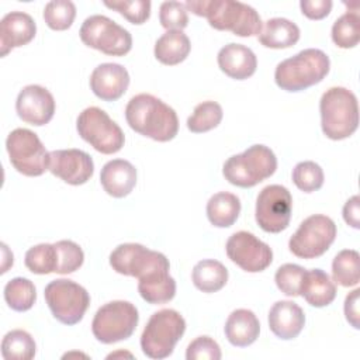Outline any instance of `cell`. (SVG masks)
<instances>
[{"mask_svg": "<svg viewBox=\"0 0 360 360\" xmlns=\"http://www.w3.org/2000/svg\"><path fill=\"white\" fill-rule=\"evenodd\" d=\"M184 7L205 17L218 31H231L238 37H253L262 31V18L249 4L235 0H187Z\"/></svg>", "mask_w": 360, "mask_h": 360, "instance_id": "1", "label": "cell"}, {"mask_svg": "<svg viewBox=\"0 0 360 360\" xmlns=\"http://www.w3.org/2000/svg\"><path fill=\"white\" fill-rule=\"evenodd\" d=\"M125 120L131 129L158 142L172 141L179 131L176 111L160 98L141 93L125 107Z\"/></svg>", "mask_w": 360, "mask_h": 360, "instance_id": "2", "label": "cell"}, {"mask_svg": "<svg viewBox=\"0 0 360 360\" xmlns=\"http://www.w3.org/2000/svg\"><path fill=\"white\" fill-rule=\"evenodd\" d=\"M329 56L316 48H308L281 60L274 70L276 84L285 91H301L319 82L329 73Z\"/></svg>", "mask_w": 360, "mask_h": 360, "instance_id": "3", "label": "cell"}, {"mask_svg": "<svg viewBox=\"0 0 360 360\" xmlns=\"http://www.w3.org/2000/svg\"><path fill=\"white\" fill-rule=\"evenodd\" d=\"M319 111L322 131L329 139H346L359 127L357 97L346 87L328 89L321 97Z\"/></svg>", "mask_w": 360, "mask_h": 360, "instance_id": "4", "label": "cell"}, {"mask_svg": "<svg viewBox=\"0 0 360 360\" xmlns=\"http://www.w3.org/2000/svg\"><path fill=\"white\" fill-rule=\"evenodd\" d=\"M277 158L266 145H252L245 152L231 156L222 167L224 177L233 186L249 188L274 174Z\"/></svg>", "mask_w": 360, "mask_h": 360, "instance_id": "5", "label": "cell"}, {"mask_svg": "<svg viewBox=\"0 0 360 360\" xmlns=\"http://www.w3.org/2000/svg\"><path fill=\"white\" fill-rule=\"evenodd\" d=\"M186 332L184 318L174 309H160L149 318L142 335L141 349L150 359L169 357Z\"/></svg>", "mask_w": 360, "mask_h": 360, "instance_id": "6", "label": "cell"}, {"mask_svg": "<svg viewBox=\"0 0 360 360\" xmlns=\"http://www.w3.org/2000/svg\"><path fill=\"white\" fill-rule=\"evenodd\" d=\"M139 321L138 309L129 301H110L100 307L91 322L94 338L105 345L132 336Z\"/></svg>", "mask_w": 360, "mask_h": 360, "instance_id": "7", "label": "cell"}, {"mask_svg": "<svg viewBox=\"0 0 360 360\" xmlns=\"http://www.w3.org/2000/svg\"><path fill=\"white\" fill-rule=\"evenodd\" d=\"M76 129L82 139L104 155L120 152L125 142L120 125L98 107L84 108L76 120Z\"/></svg>", "mask_w": 360, "mask_h": 360, "instance_id": "8", "label": "cell"}, {"mask_svg": "<svg viewBox=\"0 0 360 360\" xmlns=\"http://www.w3.org/2000/svg\"><path fill=\"white\" fill-rule=\"evenodd\" d=\"M6 149L13 167L24 176L38 177L49 169V152L31 129H13L6 139Z\"/></svg>", "mask_w": 360, "mask_h": 360, "instance_id": "9", "label": "cell"}, {"mask_svg": "<svg viewBox=\"0 0 360 360\" xmlns=\"http://www.w3.org/2000/svg\"><path fill=\"white\" fill-rule=\"evenodd\" d=\"M44 297L52 315L68 326L79 323L90 305L87 290L69 278H58L48 283Z\"/></svg>", "mask_w": 360, "mask_h": 360, "instance_id": "10", "label": "cell"}, {"mask_svg": "<svg viewBox=\"0 0 360 360\" xmlns=\"http://www.w3.org/2000/svg\"><path fill=\"white\" fill-rule=\"evenodd\" d=\"M79 35L86 46L111 56H124L132 48L129 31L101 14L87 17L80 27Z\"/></svg>", "mask_w": 360, "mask_h": 360, "instance_id": "11", "label": "cell"}, {"mask_svg": "<svg viewBox=\"0 0 360 360\" xmlns=\"http://www.w3.org/2000/svg\"><path fill=\"white\" fill-rule=\"evenodd\" d=\"M336 238V225L332 218L314 214L305 218L288 240L292 255L300 259H315L322 256Z\"/></svg>", "mask_w": 360, "mask_h": 360, "instance_id": "12", "label": "cell"}, {"mask_svg": "<svg viewBox=\"0 0 360 360\" xmlns=\"http://www.w3.org/2000/svg\"><path fill=\"white\" fill-rule=\"evenodd\" d=\"M110 266L122 276L138 280L156 271H169L167 257L156 250H150L141 243H121L110 255Z\"/></svg>", "mask_w": 360, "mask_h": 360, "instance_id": "13", "label": "cell"}, {"mask_svg": "<svg viewBox=\"0 0 360 360\" xmlns=\"http://www.w3.org/2000/svg\"><path fill=\"white\" fill-rule=\"evenodd\" d=\"M292 212V197L280 184L266 186L256 198L255 218L259 226L269 233H278L288 228Z\"/></svg>", "mask_w": 360, "mask_h": 360, "instance_id": "14", "label": "cell"}, {"mask_svg": "<svg viewBox=\"0 0 360 360\" xmlns=\"http://www.w3.org/2000/svg\"><path fill=\"white\" fill-rule=\"evenodd\" d=\"M226 256L242 270L259 273L273 262V250L267 243L246 231L235 232L225 245Z\"/></svg>", "mask_w": 360, "mask_h": 360, "instance_id": "15", "label": "cell"}, {"mask_svg": "<svg viewBox=\"0 0 360 360\" xmlns=\"http://www.w3.org/2000/svg\"><path fill=\"white\" fill-rule=\"evenodd\" d=\"M53 176L72 186H80L90 180L94 163L89 153L80 149H58L49 152V169Z\"/></svg>", "mask_w": 360, "mask_h": 360, "instance_id": "16", "label": "cell"}, {"mask_svg": "<svg viewBox=\"0 0 360 360\" xmlns=\"http://www.w3.org/2000/svg\"><path fill=\"white\" fill-rule=\"evenodd\" d=\"M15 110L24 122L41 127L52 120L55 100L48 89L39 84H28L18 93Z\"/></svg>", "mask_w": 360, "mask_h": 360, "instance_id": "17", "label": "cell"}, {"mask_svg": "<svg viewBox=\"0 0 360 360\" xmlns=\"http://www.w3.org/2000/svg\"><path fill=\"white\" fill-rule=\"evenodd\" d=\"M129 73L120 63H101L90 76L91 91L104 101H115L127 91Z\"/></svg>", "mask_w": 360, "mask_h": 360, "instance_id": "18", "label": "cell"}, {"mask_svg": "<svg viewBox=\"0 0 360 360\" xmlns=\"http://www.w3.org/2000/svg\"><path fill=\"white\" fill-rule=\"evenodd\" d=\"M37 34L34 18L24 11L7 13L0 21V55L6 56L11 49L27 45Z\"/></svg>", "mask_w": 360, "mask_h": 360, "instance_id": "19", "label": "cell"}, {"mask_svg": "<svg viewBox=\"0 0 360 360\" xmlns=\"http://www.w3.org/2000/svg\"><path fill=\"white\" fill-rule=\"evenodd\" d=\"M219 69L229 77L245 80L250 77L257 68V58L255 52L242 45L231 42L222 46L217 56Z\"/></svg>", "mask_w": 360, "mask_h": 360, "instance_id": "20", "label": "cell"}, {"mask_svg": "<svg viewBox=\"0 0 360 360\" xmlns=\"http://www.w3.org/2000/svg\"><path fill=\"white\" fill-rule=\"evenodd\" d=\"M305 325L301 307L292 301H277L269 312L270 330L283 340L297 338Z\"/></svg>", "mask_w": 360, "mask_h": 360, "instance_id": "21", "label": "cell"}, {"mask_svg": "<svg viewBox=\"0 0 360 360\" xmlns=\"http://www.w3.org/2000/svg\"><path fill=\"white\" fill-rule=\"evenodd\" d=\"M100 183L108 195L127 197L136 184V169L125 159H112L103 166Z\"/></svg>", "mask_w": 360, "mask_h": 360, "instance_id": "22", "label": "cell"}, {"mask_svg": "<svg viewBox=\"0 0 360 360\" xmlns=\"http://www.w3.org/2000/svg\"><path fill=\"white\" fill-rule=\"evenodd\" d=\"M225 336L236 347H246L256 342L260 333V323L255 312L239 308L231 312L225 322Z\"/></svg>", "mask_w": 360, "mask_h": 360, "instance_id": "23", "label": "cell"}, {"mask_svg": "<svg viewBox=\"0 0 360 360\" xmlns=\"http://www.w3.org/2000/svg\"><path fill=\"white\" fill-rule=\"evenodd\" d=\"M300 295H302L305 301L315 308L328 307L336 297V285L323 270H305Z\"/></svg>", "mask_w": 360, "mask_h": 360, "instance_id": "24", "label": "cell"}, {"mask_svg": "<svg viewBox=\"0 0 360 360\" xmlns=\"http://www.w3.org/2000/svg\"><path fill=\"white\" fill-rule=\"evenodd\" d=\"M300 28L295 22L283 18H269L263 25L262 31L259 32L257 38L259 42L271 49H284L295 45L300 39Z\"/></svg>", "mask_w": 360, "mask_h": 360, "instance_id": "25", "label": "cell"}, {"mask_svg": "<svg viewBox=\"0 0 360 360\" xmlns=\"http://www.w3.org/2000/svg\"><path fill=\"white\" fill-rule=\"evenodd\" d=\"M191 51L188 37L179 30L166 31L155 44V58L167 66L181 63Z\"/></svg>", "mask_w": 360, "mask_h": 360, "instance_id": "26", "label": "cell"}, {"mask_svg": "<svg viewBox=\"0 0 360 360\" xmlns=\"http://www.w3.org/2000/svg\"><path fill=\"white\" fill-rule=\"evenodd\" d=\"M138 291L148 304H165L176 295V281L169 271H156L139 278Z\"/></svg>", "mask_w": 360, "mask_h": 360, "instance_id": "27", "label": "cell"}, {"mask_svg": "<svg viewBox=\"0 0 360 360\" xmlns=\"http://www.w3.org/2000/svg\"><path fill=\"white\" fill-rule=\"evenodd\" d=\"M240 212L239 198L228 191H219L210 197L207 202L208 221L217 228L232 226Z\"/></svg>", "mask_w": 360, "mask_h": 360, "instance_id": "28", "label": "cell"}, {"mask_svg": "<svg viewBox=\"0 0 360 360\" xmlns=\"http://www.w3.org/2000/svg\"><path fill=\"white\" fill-rule=\"evenodd\" d=\"M193 284L202 292H217L228 281V269L218 260L205 259L193 267Z\"/></svg>", "mask_w": 360, "mask_h": 360, "instance_id": "29", "label": "cell"}, {"mask_svg": "<svg viewBox=\"0 0 360 360\" xmlns=\"http://www.w3.org/2000/svg\"><path fill=\"white\" fill-rule=\"evenodd\" d=\"M333 283L342 287H354L360 281V256L354 249L340 250L332 262Z\"/></svg>", "mask_w": 360, "mask_h": 360, "instance_id": "30", "label": "cell"}, {"mask_svg": "<svg viewBox=\"0 0 360 360\" xmlns=\"http://www.w3.org/2000/svg\"><path fill=\"white\" fill-rule=\"evenodd\" d=\"M4 300L7 305L17 312L31 309L37 301V290L34 283L25 277L11 278L4 285Z\"/></svg>", "mask_w": 360, "mask_h": 360, "instance_id": "31", "label": "cell"}, {"mask_svg": "<svg viewBox=\"0 0 360 360\" xmlns=\"http://www.w3.org/2000/svg\"><path fill=\"white\" fill-rule=\"evenodd\" d=\"M35 352L34 338L22 329L7 332L1 340V356L6 360H31Z\"/></svg>", "mask_w": 360, "mask_h": 360, "instance_id": "32", "label": "cell"}, {"mask_svg": "<svg viewBox=\"0 0 360 360\" xmlns=\"http://www.w3.org/2000/svg\"><path fill=\"white\" fill-rule=\"evenodd\" d=\"M332 41L336 46L349 49L360 41V15L356 11H346L332 25Z\"/></svg>", "mask_w": 360, "mask_h": 360, "instance_id": "33", "label": "cell"}, {"mask_svg": "<svg viewBox=\"0 0 360 360\" xmlns=\"http://www.w3.org/2000/svg\"><path fill=\"white\" fill-rule=\"evenodd\" d=\"M222 107L217 101H202L195 105L193 114L187 118V128L194 134L211 131L222 121Z\"/></svg>", "mask_w": 360, "mask_h": 360, "instance_id": "34", "label": "cell"}, {"mask_svg": "<svg viewBox=\"0 0 360 360\" xmlns=\"http://www.w3.org/2000/svg\"><path fill=\"white\" fill-rule=\"evenodd\" d=\"M25 267L34 274L56 273L58 250L55 243H39L30 248L24 257Z\"/></svg>", "mask_w": 360, "mask_h": 360, "instance_id": "35", "label": "cell"}, {"mask_svg": "<svg viewBox=\"0 0 360 360\" xmlns=\"http://www.w3.org/2000/svg\"><path fill=\"white\" fill-rule=\"evenodd\" d=\"M76 17V6L70 0H53L45 4L44 20L53 31L68 30Z\"/></svg>", "mask_w": 360, "mask_h": 360, "instance_id": "36", "label": "cell"}, {"mask_svg": "<svg viewBox=\"0 0 360 360\" xmlns=\"http://www.w3.org/2000/svg\"><path fill=\"white\" fill-rule=\"evenodd\" d=\"M323 179L322 167L312 160L300 162L292 169V181L304 193H314L319 190L323 184Z\"/></svg>", "mask_w": 360, "mask_h": 360, "instance_id": "37", "label": "cell"}, {"mask_svg": "<svg viewBox=\"0 0 360 360\" xmlns=\"http://www.w3.org/2000/svg\"><path fill=\"white\" fill-rule=\"evenodd\" d=\"M55 248L58 250V274L73 273L83 264L84 253L76 242L68 239L58 240L55 243Z\"/></svg>", "mask_w": 360, "mask_h": 360, "instance_id": "38", "label": "cell"}, {"mask_svg": "<svg viewBox=\"0 0 360 360\" xmlns=\"http://www.w3.org/2000/svg\"><path fill=\"white\" fill-rule=\"evenodd\" d=\"M304 274H305L304 267L292 263H285L277 269L274 274V281L277 288L283 294L288 297H298Z\"/></svg>", "mask_w": 360, "mask_h": 360, "instance_id": "39", "label": "cell"}, {"mask_svg": "<svg viewBox=\"0 0 360 360\" xmlns=\"http://www.w3.org/2000/svg\"><path fill=\"white\" fill-rule=\"evenodd\" d=\"M104 6L124 15L131 24L141 25L150 15V1L149 0H112L104 1Z\"/></svg>", "mask_w": 360, "mask_h": 360, "instance_id": "40", "label": "cell"}, {"mask_svg": "<svg viewBox=\"0 0 360 360\" xmlns=\"http://www.w3.org/2000/svg\"><path fill=\"white\" fill-rule=\"evenodd\" d=\"M159 21L160 25L167 31H181L183 28H186L188 24V14L184 3L163 1L159 8Z\"/></svg>", "mask_w": 360, "mask_h": 360, "instance_id": "41", "label": "cell"}, {"mask_svg": "<svg viewBox=\"0 0 360 360\" xmlns=\"http://www.w3.org/2000/svg\"><path fill=\"white\" fill-rule=\"evenodd\" d=\"M187 360H219L221 349L219 345L210 336L195 338L186 350Z\"/></svg>", "mask_w": 360, "mask_h": 360, "instance_id": "42", "label": "cell"}, {"mask_svg": "<svg viewBox=\"0 0 360 360\" xmlns=\"http://www.w3.org/2000/svg\"><path fill=\"white\" fill-rule=\"evenodd\" d=\"M300 7L302 14L309 20H322L332 10L330 0H301Z\"/></svg>", "mask_w": 360, "mask_h": 360, "instance_id": "43", "label": "cell"}, {"mask_svg": "<svg viewBox=\"0 0 360 360\" xmlns=\"http://www.w3.org/2000/svg\"><path fill=\"white\" fill-rule=\"evenodd\" d=\"M359 297H360V290L356 288L353 290L352 292H349L346 295V300H345V316H346V321L354 328V329H359L360 328V312H359Z\"/></svg>", "mask_w": 360, "mask_h": 360, "instance_id": "44", "label": "cell"}, {"mask_svg": "<svg viewBox=\"0 0 360 360\" xmlns=\"http://www.w3.org/2000/svg\"><path fill=\"white\" fill-rule=\"evenodd\" d=\"M343 219L354 229L360 228V197L353 195L343 205Z\"/></svg>", "mask_w": 360, "mask_h": 360, "instance_id": "45", "label": "cell"}]
</instances>
